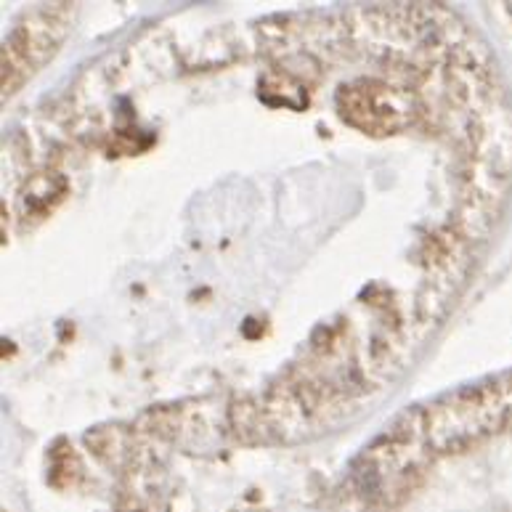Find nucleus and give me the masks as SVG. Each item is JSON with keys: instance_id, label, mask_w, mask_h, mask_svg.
<instances>
[{"instance_id": "1", "label": "nucleus", "mask_w": 512, "mask_h": 512, "mask_svg": "<svg viewBox=\"0 0 512 512\" xmlns=\"http://www.w3.org/2000/svg\"><path fill=\"white\" fill-rule=\"evenodd\" d=\"M343 117L351 125L372 133H393L409 125V99L385 85L351 88L343 96Z\"/></svg>"}]
</instances>
